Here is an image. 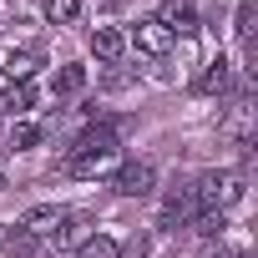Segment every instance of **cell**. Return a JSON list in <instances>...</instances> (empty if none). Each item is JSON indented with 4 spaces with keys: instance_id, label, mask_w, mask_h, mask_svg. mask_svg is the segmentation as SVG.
<instances>
[{
    "instance_id": "1",
    "label": "cell",
    "mask_w": 258,
    "mask_h": 258,
    "mask_svg": "<svg viewBox=\"0 0 258 258\" xmlns=\"http://www.w3.org/2000/svg\"><path fill=\"white\" fill-rule=\"evenodd\" d=\"M111 162H116V132H111L106 121H96V126H86V132L71 142L66 177H101Z\"/></svg>"
},
{
    "instance_id": "2",
    "label": "cell",
    "mask_w": 258,
    "mask_h": 258,
    "mask_svg": "<svg viewBox=\"0 0 258 258\" xmlns=\"http://www.w3.org/2000/svg\"><path fill=\"white\" fill-rule=\"evenodd\" d=\"M238 198H243V172H238V167H218V172H203V177L192 182L198 213H228Z\"/></svg>"
},
{
    "instance_id": "3",
    "label": "cell",
    "mask_w": 258,
    "mask_h": 258,
    "mask_svg": "<svg viewBox=\"0 0 258 258\" xmlns=\"http://www.w3.org/2000/svg\"><path fill=\"white\" fill-rule=\"evenodd\" d=\"M152 187H157V167L152 162H121L111 172V192L116 198H152Z\"/></svg>"
},
{
    "instance_id": "4",
    "label": "cell",
    "mask_w": 258,
    "mask_h": 258,
    "mask_svg": "<svg viewBox=\"0 0 258 258\" xmlns=\"http://www.w3.org/2000/svg\"><path fill=\"white\" fill-rule=\"evenodd\" d=\"M198 218V203H192V182H177L167 198H162V213H157V228L172 233V228H187Z\"/></svg>"
},
{
    "instance_id": "5",
    "label": "cell",
    "mask_w": 258,
    "mask_h": 258,
    "mask_svg": "<svg viewBox=\"0 0 258 258\" xmlns=\"http://www.w3.org/2000/svg\"><path fill=\"white\" fill-rule=\"evenodd\" d=\"M86 238H91V218H86V213H66V218L46 233V248H51V253H76Z\"/></svg>"
},
{
    "instance_id": "6",
    "label": "cell",
    "mask_w": 258,
    "mask_h": 258,
    "mask_svg": "<svg viewBox=\"0 0 258 258\" xmlns=\"http://www.w3.org/2000/svg\"><path fill=\"white\" fill-rule=\"evenodd\" d=\"M172 41H177V36H172L157 16H147V21H137V26H132V46H137L142 56H167V51H172Z\"/></svg>"
},
{
    "instance_id": "7",
    "label": "cell",
    "mask_w": 258,
    "mask_h": 258,
    "mask_svg": "<svg viewBox=\"0 0 258 258\" xmlns=\"http://www.w3.org/2000/svg\"><path fill=\"white\" fill-rule=\"evenodd\" d=\"M248 126H253V96H248V86L233 96V106H228V116H223V137L233 142V147H248Z\"/></svg>"
},
{
    "instance_id": "8",
    "label": "cell",
    "mask_w": 258,
    "mask_h": 258,
    "mask_svg": "<svg viewBox=\"0 0 258 258\" xmlns=\"http://www.w3.org/2000/svg\"><path fill=\"white\" fill-rule=\"evenodd\" d=\"M198 91H203V96H228V91H233V61H228V56H213L208 71L198 76Z\"/></svg>"
},
{
    "instance_id": "9",
    "label": "cell",
    "mask_w": 258,
    "mask_h": 258,
    "mask_svg": "<svg viewBox=\"0 0 258 258\" xmlns=\"http://www.w3.org/2000/svg\"><path fill=\"white\" fill-rule=\"evenodd\" d=\"M31 106H36V86L31 81H11L0 91V111L6 116H31Z\"/></svg>"
},
{
    "instance_id": "10",
    "label": "cell",
    "mask_w": 258,
    "mask_h": 258,
    "mask_svg": "<svg viewBox=\"0 0 258 258\" xmlns=\"http://www.w3.org/2000/svg\"><path fill=\"white\" fill-rule=\"evenodd\" d=\"M41 61H46V51H41V46L11 51V56H6V76H11V81H31V71H36Z\"/></svg>"
},
{
    "instance_id": "11",
    "label": "cell",
    "mask_w": 258,
    "mask_h": 258,
    "mask_svg": "<svg viewBox=\"0 0 258 258\" xmlns=\"http://www.w3.org/2000/svg\"><path fill=\"white\" fill-rule=\"evenodd\" d=\"M91 51H96L101 61H116V56L126 51V36H121L116 26H96V31H91Z\"/></svg>"
},
{
    "instance_id": "12",
    "label": "cell",
    "mask_w": 258,
    "mask_h": 258,
    "mask_svg": "<svg viewBox=\"0 0 258 258\" xmlns=\"http://www.w3.org/2000/svg\"><path fill=\"white\" fill-rule=\"evenodd\" d=\"M253 21H258V11L248 6H238V16H233V31H238V41H243V56H248V71H253Z\"/></svg>"
},
{
    "instance_id": "13",
    "label": "cell",
    "mask_w": 258,
    "mask_h": 258,
    "mask_svg": "<svg viewBox=\"0 0 258 258\" xmlns=\"http://www.w3.org/2000/svg\"><path fill=\"white\" fill-rule=\"evenodd\" d=\"M61 218H66V213H61V208H51V203H46V208H31V213H26V218H21V228H26V233H36V238H41V233H51V228H56V223H61Z\"/></svg>"
},
{
    "instance_id": "14",
    "label": "cell",
    "mask_w": 258,
    "mask_h": 258,
    "mask_svg": "<svg viewBox=\"0 0 258 258\" xmlns=\"http://www.w3.org/2000/svg\"><path fill=\"white\" fill-rule=\"evenodd\" d=\"M71 258H121V248H116V238H106V233H91Z\"/></svg>"
},
{
    "instance_id": "15",
    "label": "cell",
    "mask_w": 258,
    "mask_h": 258,
    "mask_svg": "<svg viewBox=\"0 0 258 258\" xmlns=\"http://www.w3.org/2000/svg\"><path fill=\"white\" fill-rule=\"evenodd\" d=\"M157 21H162L172 36H177V31H198V11H192V6H167Z\"/></svg>"
},
{
    "instance_id": "16",
    "label": "cell",
    "mask_w": 258,
    "mask_h": 258,
    "mask_svg": "<svg viewBox=\"0 0 258 258\" xmlns=\"http://www.w3.org/2000/svg\"><path fill=\"white\" fill-rule=\"evenodd\" d=\"M46 21H51V26H71V21H81V0H46Z\"/></svg>"
},
{
    "instance_id": "17",
    "label": "cell",
    "mask_w": 258,
    "mask_h": 258,
    "mask_svg": "<svg viewBox=\"0 0 258 258\" xmlns=\"http://www.w3.org/2000/svg\"><path fill=\"white\" fill-rule=\"evenodd\" d=\"M36 243H41L36 233H26V228H16V233H6V243H0V248H6L11 258H31V253H36Z\"/></svg>"
},
{
    "instance_id": "18",
    "label": "cell",
    "mask_w": 258,
    "mask_h": 258,
    "mask_svg": "<svg viewBox=\"0 0 258 258\" xmlns=\"http://www.w3.org/2000/svg\"><path fill=\"white\" fill-rule=\"evenodd\" d=\"M51 86H56V91H61V96H76V91H81V86H86V66H61V71H56V81H51Z\"/></svg>"
},
{
    "instance_id": "19",
    "label": "cell",
    "mask_w": 258,
    "mask_h": 258,
    "mask_svg": "<svg viewBox=\"0 0 258 258\" xmlns=\"http://www.w3.org/2000/svg\"><path fill=\"white\" fill-rule=\"evenodd\" d=\"M41 142V126L36 121H26V116H16V126H11V147L16 152H26V147H36Z\"/></svg>"
},
{
    "instance_id": "20",
    "label": "cell",
    "mask_w": 258,
    "mask_h": 258,
    "mask_svg": "<svg viewBox=\"0 0 258 258\" xmlns=\"http://www.w3.org/2000/svg\"><path fill=\"white\" fill-rule=\"evenodd\" d=\"M0 243H6V228H0Z\"/></svg>"
}]
</instances>
